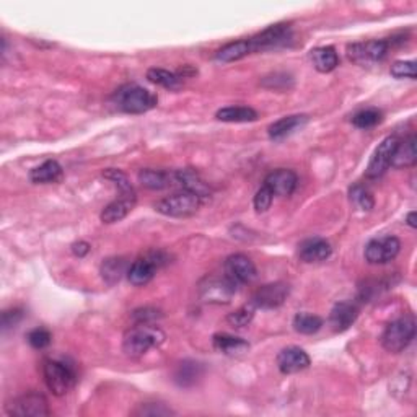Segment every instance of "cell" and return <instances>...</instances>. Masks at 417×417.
<instances>
[{
  "mask_svg": "<svg viewBox=\"0 0 417 417\" xmlns=\"http://www.w3.org/2000/svg\"><path fill=\"white\" fill-rule=\"evenodd\" d=\"M111 99L116 108L128 114H144L147 111L154 109L158 103L155 93L137 85V83H126V85L119 87Z\"/></svg>",
  "mask_w": 417,
  "mask_h": 417,
  "instance_id": "cell-1",
  "label": "cell"
},
{
  "mask_svg": "<svg viewBox=\"0 0 417 417\" xmlns=\"http://www.w3.org/2000/svg\"><path fill=\"white\" fill-rule=\"evenodd\" d=\"M165 342V332L154 325H137L126 332L123 341V351L131 358L145 356L154 347Z\"/></svg>",
  "mask_w": 417,
  "mask_h": 417,
  "instance_id": "cell-2",
  "label": "cell"
},
{
  "mask_svg": "<svg viewBox=\"0 0 417 417\" xmlns=\"http://www.w3.org/2000/svg\"><path fill=\"white\" fill-rule=\"evenodd\" d=\"M203 203L204 200L198 194L181 189V191L173 193L170 196L158 200L155 204V210L158 214L167 215V217L186 219L196 214Z\"/></svg>",
  "mask_w": 417,
  "mask_h": 417,
  "instance_id": "cell-3",
  "label": "cell"
},
{
  "mask_svg": "<svg viewBox=\"0 0 417 417\" xmlns=\"http://www.w3.org/2000/svg\"><path fill=\"white\" fill-rule=\"evenodd\" d=\"M416 336V320L413 315L401 316V318L392 321L383 331L382 346L385 351L392 353H399L413 342Z\"/></svg>",
  "mask_w": 417,
  "mask_h": 417,
  "instance_id": "cell-4",
  "label": "cell"
},
{
  "mask_svg": "<svg viewBox=\"0 0 417 417\" xmlns=\"http://www.w3.org/2000/svg\"><path fill=\"white\" fill-rule=\"evenodd\" d=\"M43 377L49 392L56 396H64L75 383L73 368L61 361H44Z\"/></svg>",
  "mask_w": 417,
  "mask_h": 417,
  "instance_id": "cell-5",
  "label": "cell"
},
{
  "mask_svg": "<svg viewBox=\"0 0 417 417\" xmlns=\"http://www.w3.org/2000/svg\"><path fill=\"white\" fill-rule=\"evenodd\" d=\"M5 411L8 416L17 417H43L49 416V408H47V399L44 394L30 392L17 398L10 399L5 404Z\"/></svg>",
  "mask_w": 417,
  "mask_h": 417,
  "instance_id": "cell-6",
  "label": "cell"
},
{
  "mask_svg": "<svg viewBox=\"0 0 417 417\" xmlns=\"http://www.w3.org/2000/svg\"><path fill=\"white\" fill-rule=\"evenodd\" d=\"M389 51L388 40H373L367 43H356L347 47V56L356 64L365 66L372 62H380L387 57Z\"/></svg>",
  "mask_w": 417,
  "mask_h": 417,
  "instance_id": "cell-7",
  "label": "cell"
},
{
  "mask_svg": "<svg viewBox=\"0 0 417 417\" xmlns=\"http://www.w3.org/2000/svg\"><path fill=\"white\" fill-rule=\"evenodd\" d=\"M401 241L393 235L373 238L365 246V260L370 264H387L399 255Z\"/></svg>",
  "mask_w": 417,
  "mask_h": 417,
  "instance_id": "cell-8",
  "label": "cell"
},
{
  "mask_svg": "<svg viewBox=\"0 0 417 417\" xmlns=\"http://www.w3.org/2000/svg\"><path fill=\"white\" fill-rule=\"evenodd\" d=\"M236 292V286L226 277H209L199 286V295L205 303H229Z\"/></svg>",
  "mask_w": 417,
  "mask_h": 417,
  "instance_id": "cell-9",
  "label": "cell"
},
{
  "mask_svg": "<svg viewBox=\"0 0 417 417\" xmlns=\"http://www.w3.org/2000/svg\"><path fill=\"white\" fill-rule=\"evenodd\" d=\"M290 40H292V30H290V26L287 23H277L261 31L255 38H251L250 43L253 52H256L286 46Z\"/></svg>",
  "mask_w": 417,
  "mask_h": 417,
  "instance_id": "cell-10",
  "label": "cell"
},
{
  "mask_svg": "<svg viewBox=\"0 0 417 417\" xmlns=\"http://www.w3.org/2000/svg\"><path fill=\"white\" fill-rule=\"evenodd\" d=\"M398 139L394 135H388L387 139L382 140L377 149H375L373 155L370 158V163H368L365 175L370 179H377L380 176H383L389 167H392V160H393V154L398 147Z\"/></svg>",
  "mask_w": 417,
  "mask_h": 417,
  "instance_id": "cell-11",
  "label": "cell"
},
{
  "mask_svg": "<svg viewBox=\"0 0 417 417\" xmlns=\"http://www.w3.org/2000/svg\"><path fill=\"white\" fill-rule=\"evenodd\" d=\"M225 277L230 279L236 287L241 284H250L256 279V266L245 255H231L224 262Z\"/></svg>",
  "mask_w": 417,
  "mask_h": 417,
  "instance_id": "cell-12",
  "label": "cell"
},
{
  "mask_svg": "<svg viewBox=\"0 0 417 417\" xmlns=\"http://www.w3.org/2000/svg\"><path fill=\"white\" fill-rule=\"evenodd\" d=\"M290 287L286 282H272L266 284L261 289H258L253 295L251 302L255 303L256 308L262 310H272L281 307L289 297Z\"/></svg>",
  "mask_w": 417,
  "mask_h": 417,
  "instance_id": "cell-13",
  "label": "cell"
},
{
  "mask_svg": "<svg viewBox=\"0 0 417 417\" xmlns=\"http://www.w3.org/2000/svg\"><path fill=\"white\" fill-rule=\"evenodd\" d=\"M160 264L162 261L158 253H150L149 256L139 258V260L134 261L129 266V271H128L129 282L135 287L145 286V284H149L152 279H154Z\"/></svg>",
  "mask_w": 417,
  "mask_h": 417,
  "instance_id": "cell-14",
  "label": "cell"
},
{
  "mask_svg": "<svg viewBox=\"0 0 417 417\" xmlns=\"http://www.w3.org/2000/svg\"><path fill=\"white\" fill-rule=\"evenodd\" d=\"M298 184V176L297 173L292 170H287V168H279V170H274L269 173L264 179V186L271 189L274 196H292L295 188Z\"/></svg>",
  "mask_w": 417,
  "mask_h": 417,
  "instance_id": "cell-15",
  "label": "cell"
},
{
  "mask_svg": "<svg viewBox=\"0 0 417 417\" xmlns=\"http://www.w3.org/2000/svg\"><path fill=\"white\" fill-rule=\"evenodd\" d=\"M277 367L281 373L292 375L305 370L310 367V357L303 349L297 346H289L277 356Z\"/></svg>",
  "mask_w": 417,
  "mask_h": 417,
  "instance_id": "cell-16",
  "label": "cell"
},
{
  "mask_svg": "<svg viewBox=\"0 0 417 417\" xmlns=\"http://www.w3.org/2000/svg\"><path fill=\"white\" fill-rule=\"evenodd\" d=\"M171 179H173V184H178V186L181 189H186V191L198 194V196L203 200L209 199V196H210V189L207 186V183H205L204 179L199 176L198 171L191 170V168L173 171Z\"/></svg>",
  "mask_w": 417,
  "mask_h": 417,
  "instance_id": "cell-17",
  "label": "cell"
},
{
  "mask_svg": "<svg viewBox=\"0 0 417 417\" xmlns=\"http://www.w3.org/2000/svg\"><path fill=\"white\" fill-rule=\"evenodd\" d=\"M332 248L325 238H308L298 245V256L303 262H321L331 256Z\"/></svg>",
  "mask_w": 417,
  "mask_h": 417,
  "instance_id": "cell-18",
  "label": "cell"
},
{
  "mask_svg": "<svg viewBox=\"0 0 417 417\" xmlns=\"http://www.w3.org/2000/svg\"><path fill=\"white\" fill-rule=\"evenodd\" d=\"M358 316V310L351 302H339L331 310L330 325L336 332H344L356 323Z\"/></svg>",
  "mask_w": 417,
  "mask_h": 417,
  "instance_id": "cell-19",
  "label": "cell"
},
{
  "mask_svg": "<svg viewBox=\"0 0 417 417\" xmlns=\"http://www.w3.org/2000/svg\"><path fill=\"white\" fill-rule=\"evenodd\" d=\"M308 123L307 114H292L286 116V118L276 121V123L269 126V137L271 140H284L287 139L289 135H292L295 131L302 129L305 124Z\"/></svg>",
  "mask_w": 417,
  "mask_h": 417,
  "instance_id": "cell-20",
  "label": "cell"
},
{
  "mask_svg": "<svg viewBox=\"0 0 417 417\" xmlns=\"http://www.w3.org/2000/svg\"><path fill=\"white\" fill-rule=\"evenodd\" d=\"M135 203H137V198L121 196L119 199L109 203L107 207L102 210L99 219H102L103 224H116V222H121L131 214V210L134 209Z\"/></svg>",
  "mask_w": 417,
  "mask_h": 417,
  "instance_id": "cell-21",
  "label": "cell"
},
{
  "mask_svg": "<svg viewBox=\"0 0 417 417\" xmlns=\"http://www.w3.org/2000/svg\"><path fill=\"white\" fill-rule=\"evenodd\" d=\"M310 59L313 62L316 71L321 73L332 72L339 66V56H337V52L332 46L316 47V49L310 52Z\"/></svg>",
  "mask_w": 417,
  "mask_h": 417,
  "instance_id": "cell-22",
  "label": "cell"
},
{
  "mask_svg": "<svg viewBox=\"0 0 417 417\" xmlns=\"http://www.w3.org/2000/svg\"><path fill=\"white\" fill-rule=\"evenodd\" d=\"M212 344L215 347V351L231 357L241 356V353H245L248 352V349H250V344H248L245 339L225 334V332H222V334H215L212 339Z\"/></svg>",
  "mask_w": 417,
  "mask_h": 417,
  "instance_id": "cell-23",
  "label": "cell"
},
{
  "mask_svg": "<svg viewBox=\"0 0 417 417\" xmlns=\"http://www.w3.org/2000/svg\"><path fill=\"white\" fill-rule=\"evenodd\" d=\"M416 144H417L416 135H409L408 139H404L403 142H398V147H396V150L393 154L392 167H394V168L413 167L414 163L417 162Z\"/></svg>",
  "mask_w": 417,
  "mask_h": 417,
  "instance_id": "cell-24",
  "label": "cell"
},
{
  "mask_svg": "<svg viewBox=\"0 0 417 417\" xmlns=\"http://www.w3.org/2000/svg\"><path fill=\"white\" fill-rule=\"evenodd\" d=\"M62 175L64 173H62V167L59 165V162L46 160L40 167H36L30 171V179L36 184H49L61 181Z\"/></svg>",
  "mask_w": 417,
  "mask_h": 417,
  "instance_id": "cell-25",
  "label": "cell"
},
{
  "mask_svg": "<svg viewBox=\"0 0 417 417\" xmlns=\"http://www.w3.org/2000/svg\"><path fill=\"white\" fill-rule=\"evenodd\" d=\"M204 373V365L196 361H183L178 363L175 370V382L183 388L193 387L198 380L203 377Z\"/></svg>",
  "mask_w": 417,
  "mask_h": 417,
  "instance_id": "cell-26",
  "label": "cell"
},
{
  "mask_svg": "<svg viewBox=\"0 0 417 417\" xmlns=\"http://www.w3.org/2000/svg\"><path fill=\"white\" fill-rule=\"evenodd\" d=\"M102 277L103 281L108 284V286H116L121 279H123L124 274H128L129 267L128 262H126L124 258H118V256H111L103 260L102 262Z\"/></svg>",
  "mask_w": 417,
  "mask_h": 417,
  "instance_id": "cell-27",
  "label": "cell"
},
{
  "mask_svg": "<svg viewBox=\"0 0 417 417\" xmlns=\"http://www.w3.org/2000/svg\"><path fill=\"white\" fill-rule=\"evenodd\" d=\"M139 183L144 188L152 189V191H160V189L173 186L171 173L162 170H150V168H145V170L139 171Z\"/></svg>",
  "mask_w": 417,
  "mask_h": 417,
  "instance_id": "cell-28",
  "label": "cell"
},
{
  "mask_svg": "<svg viewBox=\"0 0 417 417\" xmlns=\"http://www.w3.org/2000/svg\"><path fill=\"white\" fill-rule=\"evenodd\" d=\"M215 118L224 123H253L258 119V113L250 107H226L219 109Z\"/></svg>",
  "mask_w": 417,
  "mask_h": 417,
  "instance_id": "cell-29",
  "label": "cell"
},
{
  "mask_svg": "<svg viewBox=\"0 0 417 417\" xmlns=\"http://www.w3.org/2000/svg\"><path fill=\"white\" fill-rule=\"evenodd\" d=\"M253 47L250 40H241V41H235V43H229L225 44L222 49L217 51L215 54V59L220 62H235L240 61L243 57H246L248 54H251Z\"/></svg>",
  "mask_w": 417,
  "mask_h": 417,
  "instance_id": "cell-30",
  "label": "cell"
},
{
  "mask_svg": "<svg viewBox=\"0 0 417 417\" xmlns=\"http://www.w3.org/2000/svg\"><path fill=\"white\" fill-rule=\"evenodd\" d=\"M147 78L155 85H160L167 90H179L183 87V78L175 72L165 71V68H149Z\"/></svg>",
  "mask_w": 417,
  "mask_h": 417,
  "instance_id": "cell-31",
  "label": "cell"
},
{
  "mask_svg": "<svg viewBox=\"0 0 417 417\" xmlns=\"http://www.w3.org/2000/svg\"><path fill=\"white\" fill-rule=\"evenodd\" d=\"M323 326V320L318 315L311 313H297L294 318V330L300 334H315Z\"/></svg>",
  "mask_w": 417,
  "mask_h": 417,
  "instance_id": "cell-32",
  "label": "cell"
},
{
  "mask_svg": "<svg viewBox=\"0 0 417 417\" xmlns=\"http://www.w3.org/2000/svg\"><path fill=\"white\" fill-rule=\"evenodd\" d=\"M255 313H256V307L255 303L250 302L246 305H243L238 310H235L234 313H230L226 316V323L230 326H234V328H245L253 321L255 318Z\"/></svg>",
  "mask_w": 417,
  "mask_h": 417,
  "instance_id": "cell-33",
  "label": "cell"
},
{
  "mask_svg": "<svg viewBox=\"0 0 417 417\" xmlns=\"http://www.w3.org/2000/svg\"><path fill=\"white\" fill-rule=\"evenodd\" d=\"M383 114L382 111L375 109V108H368V109H362L358 113L353 114L352 118V124L358 129H372L375 126L382 123Z\"/></svg>",
  "mask_w": 417,
  "mask_h": 417,
  "instance_id": "cell-34",
  "label": "cell"
},
{
  "mask_svg": "<svg viewBox=\"0 0 417 417\" xmlns=\"http://www.w3.org/2000/svg\"><path fill=\"white\" fill-rule=\"evenodd\" d=\"M103 176L118 186V189L121 191V196L137 198L134 186L131 184L129 178H128V175H126V173H123L121 170H116V168H108L107 171H103Z\"/></svg>",
  "mask_w": 417,
  "mask_h": 417,
  "instance_id": "cell-35",
  "label": "cell"
},
{
  "mask_svg": "<svg viewBox=\"0 0 417 417\" xmlns=\"http://www.w3.org/2000/svg\"><path fill=\"white\" fill-rule=\"evenodd\" d=\"M349 198H351V203L361 210H372L375 205V199L372 196V193L368 191L365 186H362V184H356V186L351 188Z\"/></svg>",
  "mask_w": 417,
  "mask_h": 417,
  "instance_id": "cell-36",
  "label": "cell"
},
{
  "mask_svg": "<svg viewBox=\"0 0 417 417\" xmlns=\"http://www.w3.org/2000/svg\"><path fill=\"white\" fill-rule=\"evenodd\" d=\"M132 414L140 416V417H165V416H175V411L167 408V406L162 403H144V404H139V408H137Z\"/></svg>",
  "mask_w": 417,
  "mask_h": 417,
  "instance_id": "cell-37",
  "label": "cell"
},
{
  "mask_svg": "<svg viewBox=\"0 0 417 417\" xmlns=\"http://www.w3.org/2000/svg\"><path fill=\"white\" fill-rule=\"evenodd\" d=\"M162 311L154 307H144L132 311V320H134L137 325H154L157 320L162 318Z\"/></svg>",
  "mask_w": 417,
  "mask_h": 417,
  "instance_id": "cell-38",
  "label": "cell"
},
{
  "mask_svg": "<svg viewBox=\"0 0 417 417\" xmlns=\"http://www.w3.org/2000/svg\"><path fill=\"white\" fill-rule=\"evenodd\" d=\"M26 339H28V344L33 347V349H38V351H43L46 349L47 346L51 344V332L44 330V328H36L33 331L28 332V336H26Z\"/></svg>",
  "mask_w": 417,
  "mask_h": 417,
  "instance_id": "cell-39",
  "label": "cell"
},
{
  "mask_svg": "<svg viewBox=\"0 0 417 417\" xmlns=\"http://www.w3.org/2000/svg\"><path fill=\"white\" fill-rule=\"evenodd\" d=\"M389 73L396 78H411L414 80L417 77L416 72V62L414 61H396L389 68Z\"/></svg>",
  "mask_w": 417,
  "mask_h": 417,
  "instance_id": "cell-40",
  "label": "cell"
},
{
  "mask_svg": "<svg viewBox=\"0 0 417 417\" xmlns=\"http://www.w3.org/2000/svg\"><path fill=\"white\" fill-rule=\"evenodd\" d=\"M272 199H274V194L271 189H269L267 186H261L260 189H258L256 196H255V200H253V204H255V209L256 212H266V210L271 207L272 204Z\"/></svg>",
  "mask_w": 417,
  "mask_h": 417,
  "instance_id": "cell-41",
  "label": "cell"
},
{
  "mask_svg": "<svg viewBox=\"0 0 417 417\" xmlns=\"http://www.w3.org/2000/svg\"><path fill=\"white\" fill-rule=\"evenodd\" d=\"M23 318V310L22 308H12L5 310L2 313V330L7 331L10 328H15Z\"/></svg>",
  "mask_w": 417,
  "mask_h": 417,
  "instance_id": "cell-42",
  "label": "cell"
},
{
  "mask_svg": "<svg viewBox=\"0 0 417 417\" xmlns=\"http://www.w3.org/2000/svg\"><path fill=\"white\" fill-rule=\"evenodd\" d=\"M88 251H90V245L87 241H78L72 245V253L78 258H83L85 255H88Z\"/></svg>",
  "mask_w": 417,
  "mask_h": 417,
  "instance_id": "cell-43",
  "label": "cell"
},
{
  "mask_svg": "<svg viewBox=\"0 0 417 417\" xmlns=\"http://www.w3.org/2000/svg\"><path fill=\"white\" fill-rule=\"evenodd\" d=\"M406 224H408L411 229H416L417 224H416V210H413V212H409L408 215H406Z\"/></svg>",
  "mask_w": 417,
  "mask_h": 417,
  "instance_id": "cell-44",
  "label": "cell"
}]
</instances>
